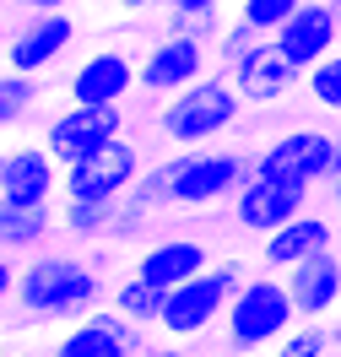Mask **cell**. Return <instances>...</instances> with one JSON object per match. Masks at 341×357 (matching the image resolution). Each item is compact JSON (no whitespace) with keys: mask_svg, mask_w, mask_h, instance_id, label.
Masks as SVG:
<instances>
[{"mask_svg":"<svg viewBox=\"0 0 341 357\" xmlns=\"http://www.w3.org/2000/svg\"><path fill=\"white\" fill-rule=\"evenodd\" d=\"M255 178V157L238 152V146H195V152H179L168 162H152L141 184L130 190L141 206H217L233 201L244 184Z\"/></svg>","mask_w":341,"mask_h":357,"instance_id":"6da1fadb","label":"cell"},{"mask_svg":"<svg viewBox=\"0 0 341 357\" xmlns=\"http://www.w3.org/2000/svg\"><path fill=\"white\" fill-rule=\"evenodd\" d=\"M109 309L103 303V276L92 260H76V255H33L22 260V282H17V298H11V314L22 325H76L87 314Z\"/></svg>","mask_w":341,"mask_h":357,"instance_id":"7a4b0ae2","label":"cell"},{"mask_svg":"<svg viewBox=\"0 0 341 357\" xmlns=\"http://www.w3.org/2000/svg\"><path fill=\"white\" fill-rule=\"evenodd\" d=\"M244 282H250V266H244V260H211L195 282H184V287L168 292L158 331L168 335V341H195V335H206L211 325L227 319V303L244 292Z\"/></svg>","mask_w":341,"mask_h":357,"instance_id":"3957f363","label":"cell"},{"mask_svg":"<svg viewBox=\"0 0 341 357\" xmlns=\"http://www.w3.org/2000/svg\"><path fill=\"white\" fill-rule=\"evenodd\" d=\"M238 114H244V98H238V87L227 82L222 70H211L206 82H195L190 92H179V98H168L158 109V130L174 141V146H184V152H195V146H211L217 135H227L233 125H238Z\"/></svg>","mask_w":341,"mask_h":357,"instance_id":"277c9868","label":"cell"},{"mask_svg":"<svg viewBox=\"0 0 341 357\" xmlns=\"http://www.w3.org/2000/svg\"><path fill=\"white\" fill-rule=\"evenodd\" d=\"M298 303L287 292V276H250L244 292L227 303L222 335L233 352H260V347H282L298 331Z\"/></svg>","mask_w":341,"mask_h":357,"instance_id":"5b68a950","label":"cell"},{"mask_svg":"<svg viewBox=\"0 0 341 357\" xmlns=\"http://www.w3.org/2000/svg\"><path fill=\"white\" fill-rule=\"evenodd\" d=\"M146 162H141V146L130 135H119L114 146L82 157L66 168V201H87V206H119L130 190L141 184Z\"/></svg>","mask_w":341,"mask_h":357,"instance_id":"8992f818","label":"cell"},{"mask_svg":"<svg viewBox=\"0 0 341 357\" xmlns=\"http://www.w3.org/2000/svg\"><path fill=\"white\" fill-rule=\"evenodd\" d=\"M54 195H66V168L54 162L44 141H11L0 157V206L49 211Z\"/></svg>","mask_w":341,"mask_h":357,"instance_id":"52a82bcc","label":"cell"},{"mask_svg":"<svg viewBox=\"0 0 341 357\" xmlns=\"http://www.w3.org/2000/svg\"><path fill=\"white\" fill-rule=\"evenodd\" d=\"M119 135H125V109H119V103H103V109L66 103V109L44 125V146L54 152L60 168H70V162H82V157L114 146Z\"/></svg>","mask_w":341,"mask_h":357,"instance_id":"ba28073f","label":"cell"},{"mask_svg":"<svg viewBox=\"0 0 341 357\" xmlns=\"http://www.w3.org/2000/svg\"><path fill=\"white\" fill-rule=\"evenodd\" d=\"M152 352V325H136L114 309H98L54 335L49 357H146Z\"/></svg>","mask_w":341,"mask_h":357,"instance_id":"9c48e42d","label":"cell"},{"mask_svg":"<svg viewBox=\"0 0 341 357\" xmlns=\"http://www.w3.org/2000/svg\"><path fill=\"white\" fill-rule=\"evenodd\" d=\"M336 162V135L325 130H282L255 152L260 178H293V184H331Z\"/></svg>","mask_w":341,"mask_h":357,"instance_id":"30bf717a","label":"cell"},{"mask_svg":"<svg viewBox=\"0 0 341 357\" xmlns=\"http://www.w3.org/2000/svg\"><path fill=\"white\" fill-rule=\"evenodd\" d=\"M217 70V60H211V49L195 44V38H179V33H162L158 44L141 54V92L146 98H179V92H190L195 82H206Z\"/></svg>","mask_w":341,"mask_h":357,"instance_id":"8fae6325","label":"cell"},{"mask_svg":"<svg viewBox=\"0 0 341 357\" xmlns=\"http://www.w3.org/2000/svg\"><path fill=\"white\" fill-rule=\"evenodd\" d=\"M141 87V60L125 54V49H92L87 60H76V70L66 76V98L70 103H87V109H103V103H119Z\"/></svg>","mask_w":341,"mask_h":357,"instance_id":"7c38bea8","label":"cell"},{"mask_svg":"<svg viewBox=\"0 0 341 357\" xmlns=\"http://www.w3.org/2000/svg\"><path fill=\"white\" fill-rule=\"evenodd\" d=\"M271 44H276V54H282L298 76H309V70L325 66L331 54H341V49H336L341 44V11L331 6V0H309Z\"/></svg>","mask_w":341,"mask_h":357,"instance_id":"4fadbf2b","label":"cell"},{"mask_svg":"<svg viewBox=\"0 0 341 357\" xmlns=\"http://www.w3.org/2000/svg\"><path fill=\"white\" fill-rule=\"evenodd\" d=\"M309 190L315 184H293V178H260L255 174L238 195H233V217L238 227H250V233H282L287 222H298L303 211H309Z\"/></svg>","mask_w":341,"mask_h":357,"instance_id":"5bb4252c","label":"cell"},{"mask_svg":"<svg viewBox=\"0 0 341 357\" xmlns=\"http://www.w3.org/2000/svg\"><path fill=\"white\" fill-rule=\"evenodd\" d=\"M70 44H76V17H66V11L27 17V22L6 38V70H17V76H44L49 66L66 60Z\"/></svg>","mask_w":341,"mask_h":357,"instance_id":"9a60e30c","label":"cell"},{"mask_svg":"<svg viewBox=\"0 0 341 357\" xmlns=\"http://www.w3.org/2000/svg\"><path fill=\"white\" fill-rule=\"evenodd\" d=\"M287 292H293L303 325L336 319L341 314V255L331 249V255H319V260H309V266L287 271Z\"/></svg>","mask_w":341,"mask_h":357,"instance_id":"2e32d148","label":"cell"},{"mask_svg":"<svg viewBox=\"0 0 341 357\" xmlns=\"http://www.w3.org/2000/svg\"><path fill=\"white\" fill-rule=\"evenodd\" d=\"M206 266H211L206 244H195V238H158V244H146L136 255V266H130V271H136L146 287L174 292V287H184V282H195Z\"/></svg>","mask_w":341,"mask_h":357,"instance_id":"e0dca14e","label":"cell"},{"mask_svg":"<svg viewBox=\"0 0 341 357\" xmlns=\"http://www.w3.org/2000/svg\"><path fill=\"white\" fill-rule=\"evenodd\" d=\"M331 244H336V227L325 222L319 211H303L298 222H287L282 233H271V238L260 244V260H266V271H282V276H287V271L331 255Z\"/></svg>","mask_w":341,"mask_h":357,"instance_id":"ac0fdd59","label":"cell"},{"mask_svg":"<svg viewBox=\"0 0 341 357\" xmlns=\"http://www.w3.org/2000/svg\"><path fill=\"white\" fill-rule=\"evenodd\" d=\"M233 87H238V98H244V103H282L293 87H303V76H298V70L276 54V44H266L250 66L233 76Z\"/></svg>","mask_w":341,"mask_h":357,"instance_id":"d6986e66","label":"cell"},{"mask_svg":"<svg viewBox=\"0 0 341 357\" xmlns=\"http://www.w3.org/2000/svg\"><path fill=\"white\" fill-rule=\"evenodd\" d=\"M60 233V217L54 211H22V206H0V255H44L49 238Z\"/></svg>","mask_w":341,"mask_h":357,"instance_id":"ffe728a7","label":"cell"},{"mask_svg":"<svg viewBox=\"0 0 341 357\" xmlns=\"http://www.w3.org/2000/svg\"><path fill=\"white\" fill-rule=\"evenodd\" d=\"M162 303H168V292L146 287L136 271H130V276H119L114 292H109V309L114 314H125V319H136V325H152V331H158V319H162Z\"/></svg>","mask_w":341,"mask_h":357,"instance_id":"44dd1931","label":"cell"},{"mask_svg":"<svg viewBox=\"0 0 341 357\" xmlns=\"http://www.w3.org/2000/svg\"><path fill=\"white\" fill-rule=\"evenodd\" d=\"M266 44H271L266 33H255L250 22H238V17H233V22H227V33L217 38V49H211V60H217V70H222L227 82H233V76L250 66V60H255V54H260Z\"/></svg>","mask_w":341,"mask_h":357,"instance_id":"7402d4cb","label":"cell"},{"mask_svg":"<svg viewBox=\"0 0 341 357\" xmlns=\"http://www.w3.org/2000/svg\"><path fill=\"white\" fill-rule=\"evenodd\" d=\"M114 222H119V206L66 201V211H60V227H66L70 238H87V244H98V238H114Z\"/></svg>","mask_w":341,"mask_h":357,"instance_id":"603a6c76","label":"cell"},{"mask_svg":"<svg viewBox=\"0 0 341 357\" xmlns=\"http://www.w3.org/2000/svg\"><path fill=\"white\" fill-rule=\"evenodd\" d=\"M303 6H309V0H238V22H250L255 33L276 38V33L293 22Z\"/></svg>","mask_w":341,"mask_h":357,"instance_id":"cb8c5ba5","label":"cell"},{"mask_svg":"<svg viewBox=\"0 0 341 357\" xmlns=\"http://www.w3.org/2000/svg\"><path fill=\"white\" fill-rule=\"evenodd\" d=\"M38 103V76H17V70H6V82H0V125L6 130H17L27 114Z\"/></svg>","mask_w":341,"mask_h":357,"instance_id":"d4e9b609","label":"cell"},{"mask_svg":"<svg viewBox=\"0 0 341 357\" xmlns=\"http://www.w3.org/2000/svg\"><path fill=\"white\" fill-rule=\"evenodd\" d=\"M303 92H309V103L341 114V54H331L325 66L309 70V76H303Z\"/></svg>","mask_w":341,"mask_h":357,"instance_id":"484cf974","label":"cell"},{"mask_svg":"<svg viewBox=\"0 0 341 357\" xmlns=\"http://www.w3.org/2000/svg\"><path fill=\"white\" fill-rule=\"evenodd\" d=\"M331 347H336V341H331L325 325H298L282 347H271V357H325Z\"/></svg>","mask_w":341,"mask_h":357,"instance_id":"4316f807","label":"cell"},{"mask_svg":"<svg viewBox=\"0 0 341 357\" xmlns=\"http://www.w3.org/2000/svg\"><path fill=\"white\" fill-rule=\"evenodd\" d=\"M227 0H162L168 17H222Z\"/></svg>","mask_w":341,"mask_h":357,"instance_id":"83f0119b","label":"cell"},{"mask_svg":"<svg viewBox=\"0 0 341 357\" xmlns=\"http://www.w3.org/2000/svg\"><path fill=\"white\" fill-rule=\"evenodd\" d=\"M11 11H38V17H49V11H70L76 0H6Z\"/></svg>","mask_w":341,"mask_h":357,"instance_id":"f1b7e54d","label":"cell"},{"mask_svg":"<svg viewBox=\"0 0 341 357\" xmlns=\"http://www.w3.org/2000/svg\"><path fill=\"white\" fill-rule=\"evenodd\" d=\"M114 6H119V11H130V17H136V11H152V6H162V0H114Z\"/></svg>","mask_w":341,"mask_h":357,"instance_id":"f546056e","label":"cell"},{"mask_svg":"<svg viewBox=\"0 0 341 357\" xmlns=\"http://www.w3.org/2000/svg\"><path fill=\"white\" fill-rule=\"evenodd\" d=\"M146 357H190V352H184L179 341H168V347H152V352H146Z\"/></svg>","mask_w":341,"mask_h":357,"instance_id":"4dcf8cb0","label":"cell"},{"mask_svg":"<svg viewBox=\"0 0 341 357\" xmlns=\"http://www.w3.org/2000/svg\"><path fill=\"white\" fill-rule=\"evenodd\" d=\"M331 206L341 211V178H331Z\"/></svg>","mask_w":341,"mask_h":357,"instance_id":"1f68e13d","label":"cell"},{"mask_svg":"<svg viewBox=\"0 0 341 357\" xmlns=\"http://www.w3.org/2000/svg\"><path fill=\"white\" fill-rule=\"evenodd\" d=\"M331 178H341V135H336V162H331Z\"/></svg>","mask_w":341,"mask_h":357,"instance_id":"d6a6232c","label":"cell"},{"mask_svg":"<svg viewBox=\"0 0 341 357\" xmlns=\"http://www.w3.org/2000/svg\"><path fill=\"white\" fill-rule=\"evenodd\" d=\"M6 357H49V352H27V347H11Z\"/></svg>","mask_w":341,"mask_h":357,"instance_id":"836d02e7","label":"cell"},{"mask_svg":"<svg viewBox=\"0 0 341 357\" xmlns=\"http://www.w3.org/2000/svg\"><path fill=\"white\" fill-rule=\"evenodd\" d=\"M331 341H336V347H341V314H336V325H331Z\"/></svg>","mask_w":341,"mask_h":357,"instance_id":"e575fe53","label":"cell"},{"mask_svg":"<svg viewBox=\"0 0 341 357\" xmlns=\"http://www.w3.org/2000/svg\"><path fill=\"white\" fill-rule=\"evenodd\" d=\"M331 6H336V11H341V0H331Z\"/></svg>","mask_w":341,"mask_h":357,"instance_id":"d590c367","label":"cell"}]
</instances>
